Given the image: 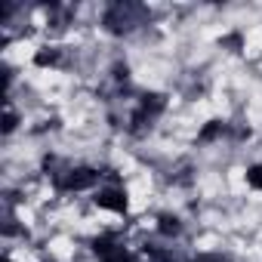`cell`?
<instances>
[{"label": "cell", "mask_w": 262, "mask_h": 262, "mask_svg": "<svg viewBox=\"0 0 262 262\" xmlns=\"http://www.w3.org/2000/svg\"><path fill=\"white\" fill-rule=\"evenodd\" d=\"M99 176L102 173L93 170V167H71V170L59 173L56 185H59V191H86V188H93L99 182Z\"/></svg>", "instance_id": "1"}, {"label": "cell", "mask_w": 262, "mask_h": 262, "mask_svg": "<svg viewBox=\"0 0 262 262\" xmlns=\"http://www.w3.org/2000/svg\"><path fill=\"white\" fill-rule=\"evenodd\" d=\"M96 207L99 210H108V213H126L129 210V198H126V191L123 188H117V185H111V188H102V191H96Z\"/></svg>", "instance_id": "2"}, {"label": "cell", "mask_w": 262, "mask_h": 262, "mask_svg": "<svg viewBox=\"0 0 262 262\" xmlns=\"http://www.w3.org/2000/svg\"><path fill=\"white\" fill-rule=\"evenodd\" d=\"M158 231H161V234H179V231H182V222H179V216H173V213H164V216L158 219Z\"/></svg>", "instance_id": "3"}, {"label": "cell", "mask_w": 262, "mask_h": 262, "mask_svg": "<svg viewBox=\"0 0 262 262\" xmlns=\"http://www.w3.org/2000/svg\"><path fill=\"white\" fill-rule=\"evenodd\" d=\"M56 62H59V50H53V47H43V50L34 53V65H37V68H50V65H56Z\"/></svg>", "instance_id": "4"}, {"label": "cell", "mask_w": 262, "mask_h": 262, "mask_svg": "<svg viewBox=\"0 0 262 262\" xmlns=\"http://www.w3.org/2000/svg\"><path fill=\"white\" fill-rule=\"evenodd\" d=\"M102 262H136V256H133V250H129V247H123V244H120V247H114Z\"/></svg>", "instance_id": "5"}, {"label": "cell", "mask_w": 262, "mask_h": 262, "mask_svg": "<svg viewBox=\"0 0 262 262\" xmlns=\"http://www.w3.org/2000/svg\"><path fill=\"white\" fill-rule=\"evenodd\" d=\"M247 185L262 191V164H253V167L247 170Z\"/></svg>", "instance_id": "6"}, {"label": "cell", "mask_w": 262, "mask_h": 262, "mask_svg": "<svg viewBox=\"0 0 262 262\" xmlns=\"http://www.w3.org/2000/svg\"><path fill=\"white\" fill-rule=\"evenodd\" d=\"M198 262H225V259H219V256H207V259H198Z\"/></svg>", "instance_id": "7"}, {"label": "cell", "mask_w": 262, "mask_h": 262, "mask_svg": "<svg viewBox=\"0 0 262 262\" xmlns=\"http://www.w3.org/2000/svg\"><path fill=\"white\" fill-rule=\"evenodd\" d=\"M4 262H13V259H10V256H7V259H4Z\"/></svg>", "instance_id": "8"}]
</instances>
